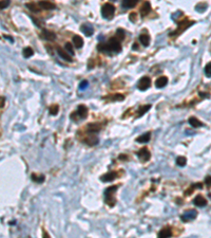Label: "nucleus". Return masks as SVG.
Instances as JSON below:
<instances>
[{"instance_id": "nucleus-21", "label": "nucleus", "mask_w": 211, "mask_h": 238, "mask_svg": "<svg viewBox=\"0 0 211 238\" xmlns=\"http://www.w3.org/2000/svg\"><path fill=\"white\" fill-rule=\"evenodd\" d=\"M22 54H23V57L24 58H30L31 56H33L34 54V51L32 48H30V47H26V48L23 49V51H22Z\"/></svg>"}, {"instance_id": "nucleus-1", "label": "nucleus", "mask_w": 211, "mask_h": 238, "mask_svg": "<svg viewBox=\"0 0 211 238\" xmlns=\"http://www.w3.org/2000/svg\"><path fill=\"white\" fill-rule=\"evenodd\" d=\"M114 13H115V6L111 3H106L103 6L101 9V15H103V18L107 19H111L113 17Z\"/></svg>"}, {"instance_id": "nucleus-18", "label": "nucleus", "mask_w": 211, "mask_h": 238, "mask_svg": "<svg viewBox=\"0 0 211 238\" xmlns=\"http://www.w3.org/2000/svg\"><path fill=\"white\" fill-rule=\"evenodd\" d=\"M150 139H151V133L146 132V133H144V135L140 136V137L136 139V141L140 142V143H147V142L150 141Z\"/></svg>"}, {"instance_id": "nucleus-3", "label": "nucleus", "mask_w": 211, "mask_h": 238, "mask_svg": "<svg viewBox=\"0 0 211 238\" xmlns=\"http://www.w3.org/2000/svg\"><path fill=\"white\" fill-rule=\"evenodd\" d=\"M151 85V79L148 77V76H144V77H141L140 79V81H138V89L141 91H145L147 90V89L150 87Z\"/></svg>"}, {"instance_id": "nucleus-23", "label": "nucleus", "mask_w": 211, "mask_h": 238, "mask_svg": "<svg viewBox=\"0 0 211 238\" xmlns=\"http://www.w3.org/2000/svg\"><path fill=\"white\" fill-rule=\"evenodd\" d=\"M189 124L192 127H194V128H197V127H198V126H203V123H201L200 121L197 120V119H195V118H190L189 119Z\"/></svg>"}, {"instance_id": "nucleus-7", "label": "nucleus", "mask_w": 211, "mask_h": 238, "mask_svg": "<svg viewBox=\"0 0 211 238\" xmlns=\"http://www.w3.org/2000/svg\"><path fill=\"white\" fill-rule=\"evenodd\" d=\"M38 6H40V9H43V10H55L56 9V6L54 3L50 1H47V0H42V1H39L38 2Z\"/></svg>"}, {"instance_id": "nucleus-19", "label": "nucleus", "mask_w": 211, "mask_h": 238, "mask_svg": "<svg viewBox=\"0 0 211 238\" xmlns=\"http://www.w3.org/2000/svg\"><path fill=\"white\" fill-rule=\"evenodd\" d=\"M73 44H74V46H75L77 49H80L81 47L83 46V39L81 38L80 36L75 35V36L73 37Z\"/></svg>"}, {"instance_id": "nucleus-2", "label": "nucleus", "mask_w": 211, "mask_h": 238, "mask_svg": "<svg viewBox=\"0 0 211 238\" xmlns=\"http://www.w3.org/2000/svg\"><path fill=\"white\" fill-rule=\"evenodd\" d=\"M108 47L110 49V51L116 52L118 53L121 50V44H120V40L117 38H111L108 43Z\"/></svg>"}, {"instance_id": "nucleus-8", "label": "nucleus", "mask_w": 211, "mask_h": 238, "mask_svg": "<svg viewBox=\"0 0 211 238\" xmlns=\"http://www.w3.org/2000/svg\"><path fill=\"white\" fill-rule=\"evenodd\" d=\"M80 30L83 31V33L86 36H92V35H93V33H94V29H93V27H92L91 24L84 23V24L81 26Z\"/></svg>"}, {"instance_id": "nucleus-17", "label": "nucleus", "mask_w": 211, "mask_h": 238, "mask_svg": "<svg viewBox=\"0 0 211 238\" xmlns=\"http://www.w3.org/2000/svg\"><path fill=\"white\" fill-rule=\"evenodd\" d=\"M150 11H151L150 3H149L148 1H146L145 3L143 4L141 9H140V15H141V16H146V15L149 14V12H150Z\"/></svg>"}, {"instance_id": "nucleus-33", "label": "nucleus", "mask_w": 211, "mask_h": 238, "mask_svg": "<svg viewBox=\"0 0 211 238\" xmlns=\"http://www.w3.org/2000/svg\"><path fill=\"white\" fill-rule=\"evenodd\" d=\"M88 85H89L88 81H83L80 83V85H79V89H80V90H84V89L88 87Z\"/></svg>"}, {"instance_id": "nucleus-16", "label": "nucleus", "mask_w": 211, "mask_h": 238, "mask_svg": "<svg viewBox=\"0 0 211 238\" xmlns=\"http://www.w3.org/2000/svg\"><path fill=\"white\" fill-rule=\"evenodd\" d=\"M136 3H137V0H123L121 6L125 9H131V7L135 6Z\"/></svg>"}, {"instance_id": "nucleus-15", "label": "nucleus", "mask_w": 211, "mask_h": 238, "mask_svg": "<svg viewBox=\"0 0 211 238\" xmlns=\"http://www.w3.org/2000/svg\"><path fill=\"white\" fill-rule=\"evenodd\" d=\"M57 53L59 54V56H60L61 58L66 59L67 61H72V57H71V55H69V54L67 53L66 51H63V49L60 48V47H58V48H57Z\"/></svg>"}, {"instance_id": "nucleus-31", "label": "nucleus", "mask_w": 211, "mask_h": 238, "mask_svg": "<svg viewBox=\"0 0 211 238\" xmlns=\"http://www.w3.org/2000/svg\"><path fill=\"white\" fill-rule=\"evenodd\" d=\"M116 36L118 37V39H120V40H121V39L125 38V32H124L121 29H118L117 32H116Z\"/></svg>"}, {"instance_id": "nucleus-29", "label": "nucleus", "mask_w": 211, "mask_h": 238, "mask_svg": "<svg viewBox=\"0 0 211 238\" xmlns=\"http://www.w3.org/2000/svg\"><path fill=\"white\" fill-rule=\"evenodd\" d=\"M66 50L67 52H69V53L71 54V55H74V50H73V47H72V44L71 43H67L66 44Z\"/></svg>"}, {"instance_id": "nucleus-37", "label": "nucleus", "mask_w": 211, "mask_h": 238, "mask_svg": "<svg viewBox=\"0 0 211 238\" xmlns=\"http://www.w3.org/2000/svg\"><path fill=\"white\" fill-rule=\"evenodd\" d=\"M32 19H33V21H35L36 22V24H37V27H41V22L39 21V20H36L34 17H32Z\"/></svg>"}, {"instance_id": "nucleus-36", "label": "nucleus", "mask_w": 211, "mask_h": 238, "mask_svg": "<svg viewBox=\"0 0 211 238\" xmlns=\"http://www.w3.org/2000/svg\"><path fill=\"white\" fill-rule=\"evenodd\" d=\"M4 106V98H0V108Z\"/></svg>"}, {"instance_id": "nucleus-28", "label": "nucleus", "mask_w": 211, "mask_h": 238, "mask_svg": "<svg viewBox=\"0 0 211 238\" xmlns=\"http://www.w3.org/2000/svg\"><path fill=\"white\" fill-rule=\"evenodd\" d=\"M58 106L57 105H53L51 108H50V115H56L57 113H58Z\"/></svg>"}, {"instance_id": "nucleus-5", "label": "nucleus", "mask_w": 211, "mask_h": 238, "mask_svg": "<svg viewBox=\"0 0 211 238\" xmlns=\"http://www.w3.org/2000/svg\"><path fill=\"white\" fill-rule=\"evenodd\" d=\"M117 190V186H111L109 188H107L105 192V197H106V201L109 203L110 205H113V203L115 201H113L111 198H112V192H115Z\"/></svg>"}, {"instance_id": "nucleus-25", "label": "nucleus", "mask_w": 211, "mask_h": 238, "mask_svg": "<svg viewBox=\"0 0 211 238\" xmlns=\"http://www.w3.org/2000/svg\"><path fill=\"white\" fill-rule=\"evenodd\" d=\"M10 3H11L10 0H0V10L6 9L10 6Z\"/></svg>"}, {"instance_id": "nucleus-27", "label": "nucleus", "mask_w": 211, "mask_h": 238, "mask_svg": "<svg viewBox=\"0 0 211 238\" xmlns=\"http://www.w3.org/2000/svg\"><path fill=\"white\" fill-rule=\"evenodd\" d=\"M151 108V105H146V106H144L143 108H140V111L138 112V116H141V115H145L146 112L149 110V109Z\"/></svg>"}, {"instance_id": "nucleus-12", "label": "nucleus", "mask_w": 211, "mask_h": 238, "mask_svg": "<svg viewBox=\"0 0 211 238\" xmlns=\"http://www.w3.org/2000/svg\"><path fill=\"white\" fill-rule=\"evenodd\" d=\"M172 236V231H171L170 228H164L163 230H160V233H158V237L160 238H168V237H171Z\"/></svg>"}, {"instance_id": "nucleus-30", "label": "nucleus", "mask_w": 211, "mask_h": 238, "mask_svg": "<svg viewBox=\"0 0 211 238\" xmlns=\"http://www.w3.org/2000/svg\"><path fill=\"white\" fill-rule=\"evenodd\" d=\"M205 74L207 75V77H211V63L207 64L205 67Z\"/></svg>"}, {"instance_id": "nucleus-32", "label": "nucleus", "mask_w": 211, "mask_h": 238, "mask_svg": "<svg viewBox=\"0 0 211 238\" xmlns=\"http://www.w3.org/2000/svg\"><path fill=\"white\" fill-rule=\"evenodd\" d=\"M32 179H33L34 181H36V182L41 183V182H43V181H44V177H43V176H40L39 178H37L35 175H32Z\"/></svg>"}, {"instance_id": "nucleus-20", "label": "nucleus", "mask_w": 211, "mask_h": 238, "mask_svg": "<svg viewBox=\"0 0 211 238\" xmlns=\"http://www.w3.org/2000/svg\"><path fill=\"white\" fill-rule=\"evenodd\" d=\"M140 41L144 47H148L149 44H150V37L147 34H141V35H140Z\"/></svg>"}, {"instance_id": "nucleus-9", "label": "nucleus", "mask_w": 211, "mask_h": 238, "mask_svg": "<svg viewBox=\"0 0 211 238\" xmlns=\"http://www.w3.org/2000/svg\"><path fill=\"white\" fill-rule=\"evenodd\" d=\"M193 203H194V204L198 207H204L205 205L207 204V200H206L203 196L198 195L194 198V199H193Z\"/></svg>"}, {"instance_id": "nucleus-38", "label": "nucleus", "mask_w": 211, "mask_h": 238, "mask_svg": "<svg viewBox=\"0 0 211 238\" xmlns=\"http://www.w3.org/2000/svg\"><path fill=\"white\" fill-rule=\"evenodd\" d=\"M111 1H116V0H111Z\"/></svg>"}, {"instance_id": "nucleus-35", "label": "nucleus", "mask_w": 211, "mask_h": 238, "mask_svg": "<svg viewBox=\"0 0 211 238\" xmlns=\"http://www.w3.org/2000/svg\"><path fill=\"white\" fill-rule=\"evenodd\" d=\"M135 16H136V14L135 13H132V14H130V20H132V21H135L136 19H135Z\"/></svg>"}, {"instance_id": "nucleus-26", "label": "nucleus", "mask_w": 211, "mask_h": 238, "mask_svg": "<svg viewBox=\"0 0 211 238\" xmlns=\"http://www.w3.org/2000/svg\"><path fill=\"white\" fill-rule=\"evenodd\" d=\"M26 6H28L29 7V9L30 10H31V11H33V12H36V13H37V12H39V9H38V4H35V3H28V4H26Z\"/></svg>"}, {"instance_id": "nucleus-6", "label": "nucleus", "mask_w": 211, "mask_h": 238, "mask_svg": "<svg viewBox=\"0 0 211 238\" xmlns=\"http://www.w3.org/2000/svg\"><path fill=\"white\" fill-rule=\"evenodd\" d=\"M136 155H137V157L140 158L141 161H144V162H146V161H148L149 159H150V152H149V150L146 147L141 148L140 152H137Z\"/></svg>"}, {"instance_id": "nucleus-4", "label": "nucleus", "mask_w": 211, "mask_h": 238, "mask_svg": "<svg viewBox=\"0 0 211 238\" xmlns=\"http://www.w3.org/2000/svg\"><path fill=\"white\" fill-rule=\"evenodd\" d=\"M197 216V212L194 210H190V211H186L184 213V215L182 216V220L183 221H189V220H193L195 219V217Z\"/></svg>"}, {"instance_id": "nucleus-11", "label": "nucleus", "mask_w": 211, "mask_h": 238, "mask_svg": "<svg viewBox=\"0 0 211 238\" xmlns=\"http://www.w3.org/2000/svg\"><path fill=\"white\" fill-rule=\"evenodd\" d=\"M41 36L43 37L46 40H49V41H52V40H54V39L56 38L55 34H54L53 32H51V31H48V30H43V31H42Z\"/></svg>"}, {"instance_id": "nucleus-14", "label": "nucleus", "mask_w": 211, "mask_h": 238, "mask_svg": "<svg viewBox=\"0 0 211 238\" xmlns=\"http://www.w3.org/2000/svg\"><path fill=\"white\" fill-rule=\"evenodd\" d=\"M115 178H116V173L111 172V173H106V175L101 176L100 180L103 181V182H111V181H113Z\"/></svg>"}, {"instance_id": "nucleus-13", "label": "nucleus", "mask_w": 211, "mask_h": 238, "mask_svg": "<svg viewBox=\"0 0 211 238\" xmlns=\"http://www.w3.org/2000/svg\"><path fill=\"white\" fill-rule=\"evenodd\" d=\"M77 115L80 116L81 119H86L87 115H88V108H87L84 105L78 106V108H77Z\"/></svg>"}, {"instance_id": "nucleus-10", "label": "nucleus", "mask_w": 211, "mask_h": 238, "mask_svg": "<svg viewBox=\"0 0 211 238\" xmlns=\"http://www.w3.org/2000/svg\"><path fill=\"white\" fill-rule=\"evenodd\" d=\"M168 84V78L166 76H160L155 81V87L156 88H164Z\"/></svg>"}, {"instance_id": "nucleus-22", "label": "nucleus", "mask_w": 211, "mask_h": 238, "mask_svg": "<svg viewBox=\"0 0 211 238\" xmlns=\"http://www.w3.org/2000/svg\"><path fill=\"white\" fill-rule=\"evenodd\" d=\"M88 130L90 131V132L96 133V132H98V131L100 130V126L97 125V124H95V123L89 124V125H88Z\"/></svg>"}, {"instance_id": "nucleus-34", "label": "nucleus", "mask_w": 211, "mask_h": 238, "mask_svg": "<svg viewBox=\"0 0 211 238\" xmlns=\"http://www.w3.org/2000/svg\"><path fill=\"white\" fill-rule=\"evenodd\" d=\"M205 182H206V184H207V186H211V176H208V177H206Z\"/></svg>"}, {"instance_id": "nucleus-24", "label": "nucleus", "mask_w": 211, "mask_h": 238, "mask_svg": "<svg viewBox=\"0 0 211 238\" xmlns=\"http://www.w3.org/2000/svg\"><path fill=\"white\" fill-rule=\"evenodd\" d=\"M186 163H187V159H186L185 157H177L176 158V164H177L178 166H181V167L185 166Z\"/></svg>"}]
</instances>
